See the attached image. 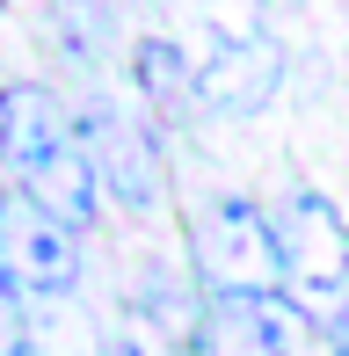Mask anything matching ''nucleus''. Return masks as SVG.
<instances>
[{"label": "nucleus", "instance_id": "nucleus-12", "mask_svg": "<svg viewBox=\"0 0 349 356\" xmlns=\"http://www.w3.org/2000/svg\"><path fill=\"white\" fill-rule=\"evenodd\" d=\"M335 356H349V313L335 320Z\"/></svg>", "mask_w": 349, "mask_h": 356}, {"label": "nucleus", "instance_id": "nucleus-4", "mask_svg": "<svg viewBox=\"0 0 349 356\" xmlns=\"http://www.w3.org/2000/svg\"><path fill=\"white\" fill-rule=\"evenodd\" d=\"M197 356H298V313L277 284H211L197 305Z\"/></svg>", "mask_w": 349, "mask_h": 356}, {"label": "nucleus", "instance_id": "nucleus-13", "mask_svg": "<svg viewBox=\"0 0 349 356\" xmlns=\"http://www.w3.org/2000/svg\"><path fill=\"white\" fill-rule=\"evenodd\" d=\"M8 356H37V342H29V334H15V342H8Z\"/></svg>", "mask_w": 349, "mask_h": 356}, {"label": "nucleus", "instance_id": "nucleus-11", "mask_svg": "<svg viewBox=\"0 0 349 356\" xmlns=\"http://www.w3.org/2000/svg\"><path fill=\"white\" fill-rule=\"evenodd\" d=\"M102 356H161V349H146L138 334H109V342H102Z\"/></svg>", "mask_w": 349, "mask_h": 356}, {"label": "nucleus", "instance_id": "nucleus-6", "mask_svg": "<svg viewBox=\"0 0 349 356\" xmlns=\"http://www.w3.org/2000/svg\"><path fill=\"white\" fill-rule=\"evenodd\" d=\"M197 58V95L204 109H218V117H255V109L277 102L284 88V51L269 29H255V37H226V44H204Z\"/></svg>", "mask_w": 349, "mask_h": 356}, {"label": "nucleus", "instance_id": "nucleus-2", "mask_svg": "<svg viewBox=\"0 0 349 356\" xmlns=\"http://www.w3.org/2000/svg\"><path fill=\"white\" fill-rule=\"evenodd\" d=\"M81 284V233H66L51 211L0 189V305H51Z\"/></svg>", "mask_w": 349, "mask_h": 356}, {"label": "nucleus", "instance_id": "nucleus-7", "mask_svg": "<svg viewBox=\"0 0 349 356\" xmlns=\"http://www.w3.org/2000/svg\"><path fill=\"white\" fill-rule=\"evenodd\" d=\"M81 131H73V109L58 102V88H44V80H8L0 88V160H8V175L22 182V175H37L44 160L73 153Z\"/></svg>", "mask_w": 349, "mask_h": 356}, {"label": "nucleus", "instance_id": "nucleus-1", "mask_svg": "<svg viewBox=\"0 0 349 356\" xmlns=\"http://www.w3.org/2000/svg\"><path fill=\"white\" fill-rule=\"evenodd\" d=\"M269 218H277V284L306 313H342L349 305V218L335 211V197L298 182Z\"/></svg>", "mask_w": 349, "mask_h": 356}, {"label": "nucleus", "instance_id": "nucleus-5", "mask_svg": "<svg viewBox=\"0 0 349 356\" xmlns=\"http://www.w3.org/2000/svg\"><path fill=\"white\" fill-rule=\"evenodd\" d=\"M197 254L211 262V284H277V218L255 197H218L197 204Z\"/></svg>", "mask_w": 349, "mask_h": 356}, {"label": "nucleus", "instance_id": "nucleus-10", "mask_svg": "<svg viewBox=\"0 0 349 356\" xmlns=\"http://www.w3.org/2000/svg\"><path fill=\"white\" fill-rule=\"evenodd\" d=\"M182 8V22H189V51H204V44H226V37H255L262 29V0H174Z\"/></svg>", "mask_w": 349, "mask_h": 356}, {"label": "nucleus", "instance_id": "nucleus-8", "mask_svg": "<svg viewBox=\"0 0 349 356\" xmlns=\"http://www.w3.org/2000/svg\"><path fill=\"white\" fill-rule=\"evenodd\" d=\"M131 88L153 102V117L161 124H189L204 109L197 95V58H189L182 37H138L131 44Z\"/></svg>", "mask_w": 349, "mask_h": 356}, {"label": "nucleus", "instance_id": "nucleus-9", "mask_svg": "<svg viewBox=\"0 0 349 356\" xmlns=\"http://www.w3.org/2000/svg\"><path fill=\"white\" fill-rule=\"evenodd\" d=\"M109 8L102 0H44V44L58 51V66L73 73H95L109 58Z\"/></svg>", "mask_w": 349, "mask_h": 356}, {"label": "nucleus", "instance_id": "nucleus-3", "mask_svg": "<svg viewBox=\"0 0 349 356\" xmlns=\"http://www.w3.org/2000/svg\"><path fill=\"white\" fill-rule=\"evenodd\" d=\"M73 131H81V153H88L95 182H102V204H117V211H131V218H146L153 204H161L168 168H161L153 131L131 109H117L109 95H88V102L73 109Z\"/></svg>", "mask_w": 349, "mask_h": 356}]
</instances>
